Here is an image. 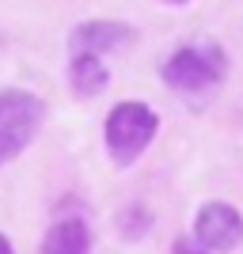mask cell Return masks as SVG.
Returning a JSON list of instances; mask_svg holds the SVG:
<instances>
[{"instance_id":"6da1fadb","label":"cell","mask_w":243,"mask_h":254,"mask_svg":"<svg viewBox=\"0 0 243 254\" xmlns=\"http://www.w3.org/2000/svg\"><path fill=\"white\" fill-rule=\"evenodd\" d=\"M160 129V118L152 106L137 103V99H126L118 103L110 114H106V126H103V137H106V152L118 167H129L133 159L145 156V148L152 144Z\"/></svg>"},{"instance_id":"7a4b0ae2","label":"cell","mask_w":243,"mask_h":254,"mask_svg":"<svg viewBox=\"0 0 243 254\" xmlns=\"http://www.w3.org/2000/svg\"><path fill=\"white\" fill-rule=\"evenodd\" d=\"M46 122V103L23 87H0V167L19 156Z\"/></svg>"},{"instance_id":"3957f363","label":"cell","mask_w":243,"mask_h":254,"mask_svg":"<svg viewBox=\"0 0 243 254\" xmlns=\"http://www.w3.org/2000/svg\"><path fill=\"white\" fill-rule=\"evenodd\" d=\"M224 53L217 46H182L163 61V84L175 87V91H186V95H198V91H209L224 80Z\"/></svg>"},{"instance_id":"277c9868","label":"cell","mask_w":243,"mask_h":254,"mask_svg":"<svg viewBox=\"0 0 243 254\" xmlns=\"http://www.w3.org/2000/svg\"><path fill=\"white\" fill-rule=\"evenodd\" d=\"M194 239L209 254H228L243 243V216L228 201H209L194 216Z\"/></svg>"},{"instance_id":"5b68a950","label":"cell","mask_w":243,"mask_h":254,"mask_svg":"<svg viewBox=\"0 0 243 254\" xmlns=\"http://www.w3.org/2000/svg\"><path fill=\"white\" fill-rule=\"evenodd\" d=\"M133 38H137V31H133L129 23L91 19V23H80V27L69 34V50H73V57H103L106 50L129 46Z\"/></svg>"},{"instance_id":"8992f818","label":"cell","mask_w":243,"mask_h":254,"mask_svg":"<svg viewBox=\"0 0 243 254\" xmlns=\"http://www.w3.org/2000/svg\"><path fill=\"white\" fill-rule=\"evenodd\" d=\"M87 251H91V232H87V224L76 220V216L57 220L50 232L42 235V247H38V254H87Z\"/></svg>"},{"instance_id":"52a82bcc","label":"cell","mask_w":243,"mask_h":254,"mask_svg":"<svg viewBox=\"0 0 243 254\" xmlns=\"http://www.w3.org/2000/svg\"><path fill=\"white\" fill-rule=\"evenodd\" d=\"M106 80H110V72H106L103 57H73V64H69L73 95L95 99V95H103V91H106Z\"/></svg>"},{"instance_id":"ba28073f","label":"cell","mask_w":243,"mask_h":254,"mask_svg":"<svg viewBox=\"0 0 243 254\" xmlns=\"http://www.w3.org/2000/svg\"><path fill=\"white\" fill-rule=\"evenodd\" d=\"M118 224H122V232H126L129 239H141V235H145V228L152 224V216H148L141 205H129V209L118 216Z\"/></svg>"},{"instance_id":"9c48e42d","label":"cell","mask_w":243,"mask_h":254,"mask_svg":"<svg viewBox=\"0 0 243 254\" xmlns=\"http://www.w3.org/2000/svg\"><path fill=\"white\" fill-rule=\"evenodd\" d=\"M171 254H209L205 247L194 239V235H182V239H175V247H171Z\"/></svg>"},{"instance_id":"30bf717a","label":"cell","mask_w":243,"mask_h":254,"mask_svg":"<svg viewBox=\"0 0 243 254\" xmlns=\"http://www.w3.org/2000/svg\"><path fill=\"white\" fill-rule=\"evenodd\" d=\"M0 254H15V247H11V239L4 232H0Z\"/></svg>"},{"instance_id":"8fae6325","label":"cell","mask_w":243,"mask_h":254,"mask_svg":"<svg viewBox=\"0 0 243 254\" xmlns=\"http://www.w3.org/2000/svg\"><path fill=\"white\" fill-rule=\"evenodd\" d=\"M163 4H186V0H163Z\"/></svg>"}]
</instances>
